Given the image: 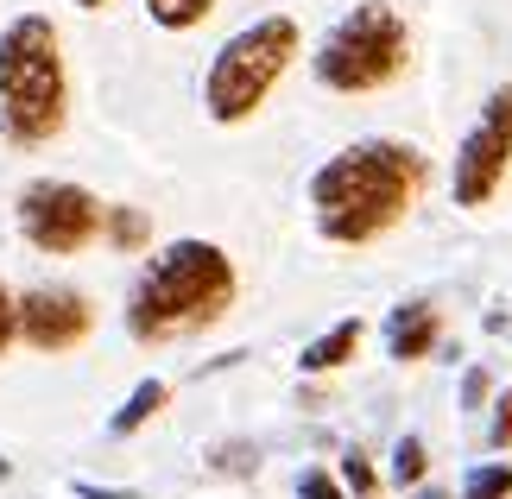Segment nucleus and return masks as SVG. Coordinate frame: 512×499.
Instances as JSON below:
<instances>
[{
    "label": "nucleus",
    "instance_id": "f257e3e1",
    "mask_svg": "<svg viewBox=\"0 0 512 499\" xmlns=\"http://www.w3.org/2000/svg\"><path fill=\"white\" fill-rule=\"evenodd\" d=\"M430 184V158L411 139H354L310 171V215L329 247H373L418 209Z\"/></svg>",
    "mask_w": 512,
    "mask_h": 499
},
{
    "label": "nucleus",
    "instance_id": "f03ea898",
    "mask_svg": "<svg viewBox=\"0 0 512 499\" xmlns=\"http://www.w3.org/2000/svg\"><path fill=\"white\" fill-rule=\"evenodd\" d=\"M241 297V272H234L228 247L215 241H165L152 247V259L140 266L127 291V335L140 348H165L184 335L215 329Z\"/></svg>",
    "mask_w": 512,
    "mask_h": 499
},
{
    "label": "nucleus",
    "instance_id": "7ed1b4c3",
    "mask_svg": "<svg viewBox=\"0 0 512 499\" xmlns=\"http://www.w3.org/2000/svg\"><path fill=\"white\" fill-rule=\"evenodd\" d=\"M70 127V64L51 13H19L0 26V139L19 152L51 146Z\"/></svg>",
    "mask_w": 512,
    "mask_h": 499
},
{
    "label": "nucleus",
    "instance_id": "20e7f679",
    "mask_svg": "<svg viewBox=\"0 0 512 499\" xmlns=\"http://www.w3.org/2000/svg\"><path fill=\"white\" fill-rule=\"evenodd\" d=\"M298 57H304V32H298L291 13H266V19H253V26H241L203 70V114L215 127L253 121Z\"/></svg>",
    "mask_w": 512,
    "mask_h": 499
},
{
    "label": "nucleus",
    "instance_id": "39448f33",
    "mask_svg": "<svg viewBox=\"0 0 512 499\" xmlns=\"http://www.w3.org/2000/svg\"><path fill=\"white\" fill-rule=\"evenodd\" d=\"M411 70V26L392 0H361L336 26L323 32V45L310 51V76L329 95H380Z\"/></svg>",
    "mask_w": 512,
    "mask_h": 499
},
{
    "label": "nucleus",
    "instance_id": "423d86ee",
    "mask_svg": "<svg viewBox=\"0 0 512 499\" xmlns=\"http://www.w3.org/2000/svg\"><path fill=\"white\" fill-rule=\"evenodd\" d=\"M13 222L19 241L45 259H76L102 241V196L70 184V177H32L13 196Z\"/></svg>",
    "mask_w": 512,
    "mask_h": 499
},
{
    "label": "nucleus",
    "instance_id": "0eeeda50",
    "mask_svg": "<svg viewBox=\"0 0 512 499\" xmlns=\"http://www.w3.org/2000/svg\"><path fill=\"white\" fill-rule=\"evenodd\" d=\"M506 171H512V83H500L487 95L475 127H468V139L456 146V165H449V196H456V209H487L500 196Z\"/></svg>",
    "mask_w": 512,
    "mask_h": 499
},
{
    "label": "nucleus",
    "instance_id": "6e6552de",
    "mask_svg": "<svg viewBox=\"0 0 512 499\" xmlns=\"http://www.w3.org/2000/svg\"><path fill=\"white\" fill-rule=\"evenodd\" d=\"M95 329V304L76 285H32L19 291V342L32 354H70Z\"/></svg>",
    "mask_w": 512,
    "mask_h": 499
},
{
    "label": "nucleus",
    "instance_id": "1a4fd4ad",
    "mask_svg": "<svg viewBox=\"0 0 512 499\" xmlns=\"http://www.w3.org/2000/svg\"><path fill=\"white\" fill-rule=\"evenodd\" d=\"M386 361H399V367H418L437 354L443 342V310L430 304V297H405V304H392L386 310Z\"/></svg>",
    "mask_w": 512,
    "mask_h": 499
},
{
    "label": "nucleus",
    "instance_id": "9d476101",
    "mask_svg": "<svg viewBox=\"0 0 512 499\" xmlns=\"http://www.w3.org/2000/svg\"><path fill=\"white\" fill-rule=\"evenodd\" d=\"M361 342H367V323L361 316H342L336 329H323L317 342H310L304 354H298V367L310 373V379H323V373H342L354 354H361Z\"/></svg>",
    "mask_w": 512,
    "mask_h": 499
},
{
    "label": "nucleus",
    "instance_id": "9b49d317",
    "mask_svg": "<svg viewBox=\"0 0 512 499\" xmlns=\"http://www.w3.org/2000/svg\"><path fill=\"white\" fill-rule=\"evenodd\" d=\"M102 241L114 253H152V222L133 203H102Z\"/></svg>",
    "mask_w": 512,
    "mask_h": 499
},
{
    "label": "nucleus",
    "instance_id": "f8f14e48",
    "mask_svg": "<svg viewBox=\"0 0 512 499\" xmlns=\"http://www.w3.org/2000/svg\"><path fill=\"white\" fill-rule=\"evenodd\" d=\"M165 405H171V386H165V379H140V386L127 392V405L108 417V436H133V430H146Z\"/></svg>",
    "mask_w": 512,
    "mask_h": 499
},
{
    "label": "nucleus",
    "instance_id": "ddd939ff",
    "mask_svg": "<svg viewBox=\"0 0 512 499\" xmlns=\"http://www.w3.org/2000/svg\"><path fill=\"white\" fill-rule=\"evenodd\" d=\"M140 7H146V19L159 32H196L215 7H222V0H140Z\"/></svg>",
    "mask_w": 512,
    "mask_h": 499
},
{
    "label": "nucleus",
    "instance_id": "4468645a",
    "mask_svg": "<svg viewBox=\"0 0 512 499\" xmlns=\"http://www.w3.org/2000/svg\"><path fill=\"white\" fill-rule=\"evenodd\" d=\"M336 481L354 493V499H380V468H373V455L354 443V449H342V468H336Z\"/></svg>",
    "mask_w": 512,
    "mask_h": 499
},
{
    "label": "nucleus",
    "instance_id": "2eb2a0df",
    "mask_svg": "<svg viewBox=\"0 0 512 499\" xmlns=\"http://www.w3.org/2000/svg\"><path fill=\"white\" fill-rule=\"evenodd\" d=\"M462 499H512V462H475L462 481Z\"/></svg>",
    "mask_w": 512,
    "mask_h": 499
},
{
    "label": "nucleus",
    "instance_id": "dca6fc26",
    "mask_svg": "<svg viewBox=\"0 0 512 499\" xmlns=\"http://www.w3.org/2000/svg\"><path fill=\"white\" fill-rule=\"evenodd\" d=\"M424 468H430L424 436H399V443H392V481H399V487H424Z\"/></svg>",
    "mask_w": 512,
    "mask_h": 499
},
{
    "label": "nucleus",
    "instance_id": "f3484780",
    "mask_svg": "<svg viewBox=\"0 0 512 499\" xmlns=\"http://www.w3.org/2000/svg\"><path fill=\"white\" fill-rule=\"evenodd\" d=\"M487 449H494V455L512 449V386L494 392V417H487Z\"/></svg>",
    "mask_w": 512,
    "mask_h": 499
},
{
    "label": "nucleus",
    "instance_id": "a211bd4d",
    "mask_svg": "<svg viewBox=\"0 0 512 499\" xmlns=\"http://www.w3.org/2000/svg\"><path fill=\"white\" fill-rule=\"evenodd\" d=\"M298 499H348V487L329 468H304L298 474Z\"/></svg>",
    "mask_w": 512,
    "mask_h": 499
},
{
    "label": "nucleus",
    "instance_id": "6ab92c4d",
    "mask_svg": "<svg viewBox=\"0 0 512 499\" xmlns=\"http://www.w3.org/2000/svg\"><path fill=\"white\" fill-rule=\"evenodd\" d=\"M13 342H19V291L0 285V354H7Z\"/></svg>",
    "mask_w": 512,
    "mask_h": 499
},
{
    "label": "nucleus",
    "instance_id": "aec40b11",
    "mask_svg": "<svg viewBox=\"0 0 512 499\" xmlns=\"http://www.w3.org/2000/svg\"><path fill=\"white\" fill-rule=\"evenodd\" d=\"M487 398H494V386H487V373H481V367H468V373H462V411H481Z\"/></svg>",
    "mask_w": 512,
    "mask_h": 499
},
{
    "label": "nucleus",
    "instance_id": "412c9836",
    "mask_svg": "<svg viewBox=\"0 0 512 499\" xmlns=\"http://www.w3.org/2000/svg\"><path fill=\"white\" fill-rule=\"evenodd\" d=\"M76 499H133L127 487H89V481H76Z\"/></svg>",
    "mask_w": 512,
    "mask_h": 499
},
{
    "label": "nucleus",
    "instance_id": "4be33fe9",
    "mask_svg": "<svg viewBox=\"0 0 512 499\" xmlns=\"http://www.w3.org/2000/svg\"><path fill=\"white\" fill-rule=\"evenodd\" d=\"M411 499H449L443 487H411Z\"/></svg>",
    "mask_w": 512,
    "mask_h": 499
},
{
    "label": "nucleus",
    "instance_id": "5701e85b",
    "mask_svg": "<svg viewBox=\"0 0 512 499\" xmlns=\"http://www.w3.org/2000/svg\"><path fill=\"white\" fill-rule=\"evenodd\" d=\"M76 7H83V13H102V7H114V0H76Z\"/></svg>",
    "mask_w": 512,
    "mask_h": 499
}]
</instances>
